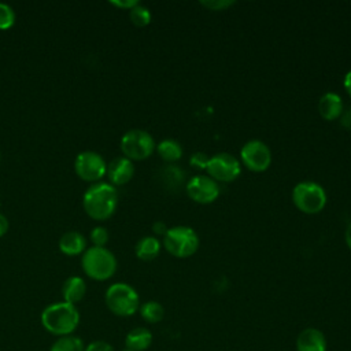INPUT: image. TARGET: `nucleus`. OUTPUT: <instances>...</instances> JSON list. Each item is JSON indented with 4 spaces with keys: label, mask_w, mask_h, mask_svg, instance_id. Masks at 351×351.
<instances>
[{
    "label": "nucleus",
    "mask_w": 351,
    "mask_h": 351,
    "mask_svg": "<svg viewBox=\"0 0 351 351\" xmlns=\"http://www.w3.org/2000/svg\"><path fill=\"white\" fill-rule=\"evenodd\" d=\"M82 206L92 219H108L117 210L118 192L115 186L108 182L92 184L84 193Z\"/></svg>",
    "instance_id": "f257e3e1"
},
{
    "label": "nucleus",
    "mask_w": 351,
    "mask_h": 351,
    "mask_svg": "<svg viewBox=\"0 0 351 351\" xmlns=\"http://www.w3.org/2000/svg\"><path fill=\"white\" fill-rule=\"evenodd\" d=\"M80 322V313L74 304L58 302L47 306L41 313L43 326L52 335L63 337L71 335Z\"/></svg>",
    "instance_id": "f03ea898"
},
{
    "label": "nucleus",
    "mask_w": 351,
    "mask_h": 351,
    "mask_svg": "<svg viewBox=\"0 0 351 351\" xmlns=\"http://www.w3.org/2000/svg\"><path fill=\"white\" fill-rule=\"evenodd\" d=\"M84 273L97 281L108 280L117 270V259L106 247H90L85 250L81 258Z\"/></svg>",
    "instance_id": "7ed1b4c3"
},
{
    "label": "nucleus",
    "mask_w": 351,
    "mask_h": 351,
    "mask_svg": "<svg viewBox=\"0 0 351 351\" xmlns=\"http://www.w3.org/2000/svg\"><path fill=\"white\" fill-rule=\"evenodd\" d=\"M106 304L118 317H130L140 308V298L133 287L125 282H115L106 291Z\"/></svg>",
    "instance_id": "20e7f679"
},
{
    "label": "nucleus",
    "mask_w": 351,
    "mask_h": 351,
    "mask_svg": "<svg viewBox=\"0 0 351 351\" xmlns=\"http://www.w3.org/2000/svg\"><path fill=\"white\" fill-rule=\"evenodd\" d=\"M163 245L169 254L177 258H188L199 248L197 233L184 225L169 228L163 236Z\"/></svg>",
    "instance_id": "39448f33"
},
{
    "label": "nucleus",
    "mask_w": 351,
    "mask_h": 351,
    "mask_svg": "<svg viewBox=\"0 0 351 351\" xmlns=\"http://www.w3.org/2000/svg\"><path fill=\"white\" fill-rule=\"evenodd\" d=\"M292 202L304 214H317L326 204L325 189L314 181H302L293 186Z\"/></svg>",
    "instance_id": "423d86ee"
},
{
    "label": "nucleus",
    "mask_w": 351,
    "mask_h": 351,
    "mask_svg": "<svg viewBox=\"0 0 351 351\" xmlns=\"http://www.w3.org/2000/svg\"><path fill=\"white\" fill-rule=\"evenodd\" d=\"M155 149L154 137L143 129L128 130L121 138V151L130 160H143Z\"/></svg>",
    "instance_id": "0eeeda50"
},
{
    "label": "nucleus",
    "mask_w": 351,
    "mask_h": 351,
    "mask_svg": "<svg viewBox=\"0 0 351 351\" xmlns=\"http://www.w3.org/2000/svg\"><path fill=\"white\" fill-rule=\"evenodd\" d=\"M206 171L214 181L230 182L236 180L241 173V165L239 159L228 152H219L210 156Z\"/></svg>",
    "instance_id": "6e6552de"
},
{
    "label": "nucleus",
    "mask_w": 351,
    "mask_h": 351,
    "mask_svg": "<svg viewBox=\"0 0 351 351\" xmlns=\"http://www.w3.org/2000/svg\"><path fill=\"white\" fill-rule=\"evenodd\" d=\"M243 165L251 171H265L271 163V151L261 140H250L240 149Z\"/></svg>",
    "instance_id": "1a4fd4ad"
},
{
    "label": "nucleus",
    "mask_w": 351,
    "mask_h": 351,
    "mask_svg": "<svg viewBox=\"0 0 351 351\" xmlns=\"http://www.w3.org/2000/svg\"><path fill=\"white\" fill-rule=\"evenodd\" d=\"M77 176L85 181H99L106 176L107 163L103 156L95 151H82L74 162Z\"/></svg>",
    "instance_id": "9d476101"
},
{
    "label": "nucleus",
    "mask_w": 351,
    "mask_h": 351,
    "mask_svg": "<svg viewBox=\"0 0 351 351\" xmlns=\"http://www.w3.org/2000/svg\"><path fill=\"white\" fill-rule=\"evenodd\" d=\"M188 196L202 204L214 202L219 196V185L208 176H195L186 184Z\"/></svg>",
    "instance_id": "9b49d317"
},
{
    "label": "nucleus",
    "mask_w": 351,
    "mask_h": 351,
    "mask_svg": "<svg viewBox=\"0 0 351 351\" xmlns=\"http://www.w3.org/2000/svg\"><path fill=\"white\" fill-rule=\"evenodd\" d=\"M111 185H125L128 184L133 174H134V166L133 162L125 156H118L114 158L108 165H107V171H106Z\"/></svg>",
    "instance_id": "f8f14e48"
},
{
    "label": "nucleus",
    "mask_w": 351,
    "mask_h": 351,
    "mask_svg": "<svg viewBox=\"0 0 351 351\" xmlns=\"http://www.w3.org/2000/svg\"><path fill=\"white\" fill-rule=\"evenodd\" d=\"M298 351H326V339L319 329L307 328L296 339Z\"/></svg>",
    "instance_id": "ddd939ff"
},
{
    "label": "nucleus",
    "mask_w": 351,
    "mask_h": 351,
    "mask_svg": "<svg viewBox=\"0 0 351 351\" xmlns=\"http://www.w3.org/2000/svg\"><path fill=\"white\" fill-rule=\"evenodd\" d=\"M343 110H344V104L341 97L337 93L326 92L319 97L318 111L325 121H335L340 118Z\"/></svg>",
    "instance_id": "4468645a"
},
{
    "label": "nucleus",
    "mask_w": 351,
    "mask_h": 351,
    "mask_svg": "<svg viewBox=\"0 0 351 351\" xmlns=\"http://www.w3.org/2000/svg\"><path fill=\"white\" fill-rule=\"evenodd\" d=\"M59 250L70 256L84 254L86 250V239L77 230L66 232L59 239Z\"/></svg>",
    "instance_id": "2eb2a0df"
},
{
    "label": "nucleus",
    "mask_w": 351,
    "mask_h": 351,
    "mask_svg": "<svg viewBox=\"0 0 351 351\" xmlns=\"http://www.w3.org/2000/svg\"><path fill=\"white\" fill-rule=\"evenodd\" d=\"M86 293V284L84 278L78 276L69 277L63 285H62V296L63 302H67L70 304H75L84 299Z\"/></svg>",
    "instance_id": "dca6fc26"
},
{
    "label": "nucleus",
    "mask_w": 351,
    "mask_h": 351,
    "mask_svg": "<svg viewBox=\"0 0 351 351\" xmlns=\"http://www.w3.org/2000/svg\"><path fill=\"white\" fill-rule=\"evenodd\" d=\"M152 343V333L147 328H134L125 337V346L129 351H144Z\"/></svg>",
    "instance_id": "f3484780"
},
{
    "label": "nucleus",
    "mask_w": 351,
    "mask_h": 351,
    "mask_svg": "<svg viewBox=\"0 0 351 351\" xmlns=\"http://www.w3.org/2000/svg\"><path fill=\"white\" fill-rule=\"evenodd\" d=\"M136 255L141 261H152L160 252V241L154 236H145L136 244Z\"/></svg>",
    "instance_id": "a211bd4d"
},
{
    "label": "nucleus",
    "mask_w": 351,
    "mask_h": 351,
    "mask_svg": "<svg viewBox=\"0 0 351 351\" xmlns=\"http://www.w3.org/2000/svg\"><path fill=\"white\" fill-rule=\"evenodd\" d=\"M156 151L159 154V156L169 163L177 162L178 159H181L182 156V147L180 145V143L174 138H165L162 140L158 147Z\"/></svg>",
    "instance_id": "6ab92c4d"
},
{
    "label": "nucleus",
    "mask_w": 351,
    "mask_h": 351,
    "mask_svg": "<svg viewBox=\"0 0 351 351\" xmlns=\"http://www.w3.org/2000/svg\"><path fill=\"white\" fill-rule=\"evenodd\" d=\"M159 176H160V180H162L163 185L170 188V189L180 186V184H182L184 178H185L184 170L174 166V165H169V166L163 167L160 170Z\"/></svg>",
    "instance_id": "aec40b11"
},
{
    "label": "nucleus",
    "mask_w": 351,
    "mask_h": 351,
    "mask_svg": "<svg viewBox=\"0 0 351 351\" xmlns=\"http://www.w3.org/2000/svg\"><path fill=\"white\" fill-rule=\"evenodd\" d=\"M140 314L144 318V321H147L149 324H156L163 318L165 310L160 303H158L155 300H149L140 306Z\"/></svg>",
    "instance_id": "412c9836"
},
{
    "label": "nucleus",
    "mask_w": 351,
    "mask_h": 351,
    "mask_svg": "<svg viewBox=\"0 0 351 351\" xmlns=\"http://www.w3.org/2000/svg\"><path fill=\"white\" fill-rule=\"evenodd\" d=\"M49 351H85V346L80 337L69 335L59 337Z\"/></svg>",
    "instance_id": "4be33fe9"
},
{
    "label": "nucleus",
    "mask_w": 351,
    "mask_h": 351,
    "mask_svg": "<svg viewBox=\"0 0 351 351\" xmlns=\"http://www.w3.org/2000/svg\"><path fill=\"white\" fill-rule=\"evenodd\" d=\"M129 18L136 26H147L151 22V12L145 5L138 3L132 10H129Z\"/></svg>",
    "instance_id": "5701e85b"
},
{
    "label": "nucleus",
    "mask_w": 351,
    "mask_h": 351,
    "mask_svg": "<svg viewBox=\"0 0 351 351\" xmlns=\"http://www.w3.org/2000/svg\"><path fill=\"white\" fill-rule=\"evenodd\" d=\"M15 22V12L7 3H0V30L10 29Z\"/></svg>",
    "instance_id": "b1692460"
},
{
    "label": "nucleus",
    "mask_w": 351,
    "mask_h": 351,
    "mask_svg": "<svg viewBox=\"0 0 351 351\" xmlns=\"http://www.w3.org/2000/svg\"><path fill=\"white\" fill-rule=\"evenodd\" d=\"M108 230L104 226H96L90 232V241L95 247H104L108 241Z\"/></svg>",
    "instance_id": "393cba45"
},
{
    "label": "nucleus",
    "mask_w": 351,
    "mask_h": 351,
    "mask_svg": "<svg viewBox=\"0 0 351 351\" xmlns=\"http://www.w3.org/2000/svg\"><path fill=\"white\" fill-rule=\"evenodd\" d=\"M200 4L211 11H221L233 5L234 1L233 0H203L200 1Z\"/></svg>",
    "instance_id": "a878e982"
},
{
    "label": "nucleus",
    "mask_w": 351,
    "mask_h": 351,
    "mask_svg": "<svg viewBox=\"0 0 351 351\" xmlns=\"http://www.w3.org/2000/svg\"><path fill=\"white\" fill-rule=\"evenodd\" d=\"M210 156H207L204 152H195L191 158H189V163L192 167L199 169V170H206L207 163H208Z\"/></svg>",
    "instance_id": "bb28decb"
},
{
    "label": "nucleus",
    "mask_w": 351,
    "mask_h": 351,
    "mask_svg": "<svg viewBox=\"0 0 351 351\" xmlns=\"http://www.w3.org/2000/svg\"><path fill=\"white\" fill-rule=\"evenodd\" d=\"M85 351H114L112 346L103 340H96L85 347Z\"/></svg>",
    "instance_id": "cd10ccee"
},
{
    "label": "nucleus",
    "mask_w": 351,
    "mask_h": 351,
    "mask_svg": "<svg viewBox=\"0 0 351 351\" xmlns=\"http://www.w3.org/2000/svg\"><path fill=\"white\" fill-rule=\"evenodd\" d=\"M110 3L118 8H126V10H132L134 5L138 4L137 0H111Z\"/></svg>",
    "instance_id": "c85d7f7f"
},
{
    "label": "nucleus",
    "mask_w": 351,
    "mask_h": 351,
    "mask_svg": "<svg viewBox=\"0 0 351 351\" xmlns=\"http://www.w3.org/2000/svg\"><path fill=\"white\" fill-rule=\"evenodd\" d=\"M340 123L347 128L351 129V106L347 110H343L341 115H340Z\"/></svg>",
    "instance_id": "c756f323"
},
{
    "label": "nucleus",
    "mask_w": 351,
    "mask_h": 351,
    "mask_svg": "<svg viewBox=\"0 0 351 351\" xmlns=\"http://www.w3.org/2000/svg\"><path fill=\"white\" fill-rule=\"evenodd\" d=\"M167 229H169V228H167L166 223L162 222V221H156V222L152 225L154 233H155V234H159V236H165L166 232H167Z\"/></svg>",
    "instance_id": "7c9ffc66"
},
{
    "label": "nucleus",
    "mask_w": 351,
    "mask_h": 351,
    "mask_svg": "<svg viewBox=\"0 0 351 351\" xmlns=\"http://www.w3.org/2000/svg\"><path fill=\"white\" fill-rule=\"evenodd\" d=\"M8 228H10V222H8L7 217L0 213V237L8 232Z\"/></svg>",
    "instance_id": "2f4dec72"
},
{
    "label": "nucleus",
    "mask_w": 351,
    "mask_h": 351,
    "mask_svg": "<svg viewBox=\"0 0 351 351\" xmlns=\"http://www.w3.org/2000/svg\"><path fill=\"white\" fill-rule=\"evenodd\" d=\"M344 88H346L348 96L351 97V70L344 77Z\"/></svg>",
    "instance_id": "473e14b6"
},
{
    "label": "nucleus",
    "mask_w": 351,
    "mask_h": 351,
    "mask_svg": "<svg viewBox=\"0 0 351 351\" xmlns=\"http://www.w3.org/2000/svg\"><path fill=\"white\" fill-rule=\"evenodd\" d=\"M344 240H346L347 247H348L350 251H351V222L348 223V226H347V229H346V232H344Z\"/></svg>",
    "instance_id": "72a5a7b5"
},
{
    "label": "nucleus",
    "mask_w": 351,
    "mask_h": 351,
    "mask_svg": "<svg viewBox=\"0 0 351 351\" xmlns=\"http://www.w3.org/2000/svg\"><path fill=\"white\" fill-rule=\"evenodd\" d=\"M0 160H1V154H0Z\"/></svg>",
    "instance_id": "f704fd0d"
},
{
    "label": "nucleus",
    "mask_w": 351,
    "mask_h": 351,
    "mask_svg": "<svg viewBox=\"0 0 351 351\" xmlns=\"http://www.w3.org/2000/svg\"><path fill=\"white\" fill-rule=\"evenodd\" d=\"M123 351H129V350H123Z\"/></svg>",
    "instance_id": "c9c22d12"
}]
</instances>
